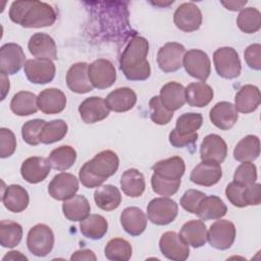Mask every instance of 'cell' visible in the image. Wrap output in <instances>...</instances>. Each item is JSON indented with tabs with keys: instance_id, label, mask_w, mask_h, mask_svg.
I'll list each match as a JSON object with an SVG mask.
<instances>
[{
	"instance_id": "57",
	"label": "cell",
	"mask_w": 261,
	"mask_h": 261,
	"mask_svg": "<svg viewBox=\"0 0 261 261\" xmlns=\"http://www.w3.org/2000/svg\"><path fill=\"white\" fill-rule=\"evenodd\" d=\"M9 87H10V84H9L8 76H7L6 74L1 73V88H2L1 100H4V99H5L7 93L9 92Z\"/></svg>"
},
{
	"instance_id": "14",
	"label": "cell",
	"mask_w": 261,
	"mask_h": 261,
	"mask_svg": "<svg viewBox=\"0 0 261 261\" xmlns=\"http://www.w3.org/2000/svg\"><path fill=\"white\" fill-rule=\"evenodd\" d=\"M27 79L38 85L48 84L53 81L56 72L55 64L48 59H29L23 66Z\"/></svg>"
},
{
	"instance_id": "34",
	"label": "cell",
	"mask_w": 261,
	"mask_h": 261,
	"mask_svg": "<svg viewBox=\"0 0 261 261\" xmlns=\"http://www.w3.org/2000/svg\"><path fill=\"white\" fill-rule=\"evenodd\" d=\"M260 155V141L257 136L244 137L233 149V158L240 162H252Z\"/></svg>"
},
{
	"instance_id": "48",
	"label": "cell",
	"mask_w": 261,
	"mask_h": 261,
	"mask_svg": "<svg viewBox=\"0 0 261 261\" xmlns=\"http://www.w3.org/2000/svg\"><path fill=\"white\" fill-rule=\"evenodd\" d=\"M256 179H257L256 165L252 162H243L237 167L233 174L232 181L242 186H249L256 182Z\"/></svg>"
},
{
	"instance_id": "21",
	"label": "cell",
	"mask_w": 261,
	"mask_h": 261,
	"mask_svg": "<svg viewBox=\"0 0 261 261\" xmlns=\"http://www.w3.org/2000/svg\"><path fill=\"white\" fill-rule=\"evenodd\" d=\"M238 111L230 102L221 101L216 103L209 112L211 122L222 130L230 129L238 120Z\"/></svg>"
},
{
	"instance_id": "40",
	"label": "cell",
	"mask_w": 261,
	"mask_h": 261,
	"mask_svg": "<svg viewBox=\"0 0 261 261\" xmlns=\"http://www.w3.org/2000/svg\"><path fill=\"white\" fill-rule=\"evenodd\" d=\"M22 239V227L12 220L0 222V245L3 248H14Z\"/></svg>"
},
{
	"instance_id": "17",
	"label": "cell",
	"mask_w": 261,
	"mask_h": 261,
	"mask_svg": "<svg viewBox=\"0 0 261 261\" xmlns=\"http://www.w3.org/2000/svg\"><path fill=\"white\" fill-rule=\"evenodd\" d=\"M51 165L48 158L33 156L27 158L20 166V174L22 178L30 184H38L43 181L50 173Z\"/></svg>"
},
{
	"instance_id": "35",
	"label": "cell",
	"mask_w": 261,
	"mask_h": 261,
	"mask_svg": "<svg viewBox=\"0 0 261 261\" xmlns=\"http://www.w3.org/2000/svg\"><path fill=\"white\" fill-rule=\"evenodd\" d=\"M227 212V207L217 196H205L198 208L197 215L202 220H212L219 219L223 217Z\"/></svg>"
},
{
	"instance_id": "46",
	"label": "cell",
	"mask_w": 261,
	"mask_h": 261,
	"mask_svg": "<svg viewBox=\"0 0 261 261\" xmlns=\"http://www.w3.org/2000/svg\"><path fill=\"white\" fill-rule=\"evenodd\" d=\"M149 107L151 120L158 125L167 124L173 117V112L167 110L163 106L159 96H154L150 99Z\"/></svg>"
},
{
	"instance_id": "13",
	"label": "cell",
	"mask_w": 261,
	"mask_h": 261,
	"mask_svg": "<svg viewBox=\"0 0 261 261\" xmlns=\"http://www.w3.org/2000/svg\"><path fill=\"white\" fill-rule=\"evenodd\" d=\"M22 48L15 43H6L0 48V72L6 75L17 73L25 64Z\"/></svg>"
},
{
	"instance_id": "15",
	"label": "cell",
	"mask_w": 261,
	"mask_h": 261,
	"mask_svg": "<svg viewBox=\"0 0 261 261\" xmlns=\"http://www.w3.org/2000/svg\"><path fill=\"white\" fill-rule=\"evenodd\" d=\"M79 191L77 178L68 172L56 174L48 186L49 195L57 201H65L75 195Z\"/></svg>"
},
{
	"instance_id": "38",
	"label": "cell",
	"mask_w": 261,
	"mask_h": 261,
	"mask_svg": "<svg viewBox=\"0 0 261 261\" xmlns=\"http://www.w3.org/2000/svg\"><path fill=\"white\" fill-rule=\"evenodd\" d=\"M108 229V222L106 218L100 214H90L80 223V231L82 234L90 240L102 239Z\"/></svg>"
},
{
	"instance_id": "49",
	"label": "cell",
	"mask_w": 261,
	"mask_h": 261,
	"mask_svg": "<svg viewBox=\"0 0 261 261\" xmlns=\"http://www.w3.org/2000/svg\"><path fill=\"white\" fill-rule=\"evenodd\" d=\"M205 196L206 195L201 191L190 189L184 193L180 198L179 204L186 211L192 214H197L199 205Z\"/></svg>"
},
{
	"instance_id": "54",
	"label": "cell",
	"mask_w": 261,
	"mask_h": 261,
	"mask_svg": "<svg viewBox=\"0 0 261 261\" xmlns=\"http://www.w3.org/2000/svg\"><path fill=\"white\" fill-rule=\"evenodd\" d=\"M198 140V133L188 136H179L173 129L169 134V143L175 148H184L194 145Z\"/></svg>"
},
{
	"instance_id": "44",
	"label": "cell",
	"mask_w": 261,
	"mask_h": 261,
	"mask_svg": "<svg viewBox=\"0 0 261 261\" xmlns=\"http://www.w3.org/2000/svg\"><path fill=\"white\" fill-rule=\"evenodd\" d=\"M203 116L201 113L188 112L181 114L175 123V128L173 129L179 136H188L194 133L202 126Z\"/></svg>"
},
{
	"instance_id": "52",
	"label": "cell",
	"mask_w": 261,
	"mask_h": 261,
	"mask_svg": "<svg viewBox=\"0 0 261 261\" xmlns=\"http://www.w3.org/2000/svg\"><path fill=\"white\" fill-rule=\"evenodd\" d=\"M247 65L255 70L261 69V45L256 43L248 46L244 52Z\"/></svg>"
},
{
	"instance_id": "55",
	"label": "cell",
	"mask_w": 261,
	"mask_h": 261,
	"mask_svg": "<svg viewBox=\"0 0 261 261\" xmlns=\"http://www.w3.org/2000/svg\"><path fill=\"white\" fill-rule=\"evenodd\" d=\"M70 260H88V261L93 260V261H96L97 257L93 251L84 249V250H79V251L74 252L71 255Z\"/></svg>"
},
{
	"instance_id": "29",
	"label": "cell",
	"mask_w": 261,
	"mask_h": 261,
	"mask_svg": "<svg viewBox=\"0 0 261 261\" xmlns=\"http://www.w3.org/2000/svg\"><path fill=\"white\" fill-rule=\"evenodd\" d=\"M152 169L154 174L169 180H178L185 173V161L179 156H172L170 158L156 162Z\"/></svg>"
},
{
	"instance_id": "6",
	"label": "cell",
	"mask_w": 261,
	"mask_h": 261,
	"mask_svg": "<svg viewBox=\"0 0 261 261\" xmlns=\"http://www.w3.org/2000/svg\"><path fill=\"white\" fill-rule=\"evenodd\" d=\"M178 205L168 197L152 199L147 207L148 219L156 225H167L177 216Z\"/></svg>"
},
{
	"instance_id": "33",
	"label": "cell",
	"mask_w": 261,
	"mask_h": 261,
	"mask_svg": "<svg viewBox=\"0 0 261 261\" xmlns=\"http://www.w3.org/2000/svg\"><path fill=\"white\" fill-rule=\"evenodd\" d=\"M120 188L127 197H141L146 189L143 173L136 168L126 169L120 177Z\"/></svg>"
},
{
	"instance_id": "53",
	"label": "cell",
	"mask_w": 261,
	"mask_h": 261,
	"mask_svg": "<svg viewBox=\"0 0 261 261\" xmlns=\"http://www.w3.org/2000/svg\"><path fill=\"white\" fill-rule=\"evenodd\" d=\"M244 199L247 206H257L261 203V186L254 182L246 186L244 190Z\"/></svg>"
},
{
	"instance_id": "16",
	"label": "cell",
	"mask_w": 261,
	"mask_h": 261,
	"mask_svg": "<svg viewBox=\"0 0 261 261\" xmlns=\"http://www.w3.org/2000/svg\"><path fill=\"white\" fill-rule=\"evenodd\" d=\"M221 176L222 169L220 163L212 160H202L192 170L190 179L198 186L212 187L220 180Z\"/></svg>"
},
{
	"instance_id": "27",
	"label": "cell",
	"mask_w": 261,
	"mask_h": 261,
	"mask_svg": "<svg viewBox=\"0 0 261 261\" xmlns=\"http://www.w3.org/2000/svg\"><path fill=\"white\" fill-rule=\"evenodd\" d=\"M261 102L260 90L254 85H245L240 88L234 97V107L242 113L255 111Z\"/></svg>"
},
{
	"instance_id": "12",
	"label": "cell",
	"mask_w": 261,
	"mask_h": 261,
	"mask_svg": "<svg viewBox=\"0 0 261 261\" xmlns=\"http://www.w3.org/2000/svg\"><path fill=\"white\" fill-rule=\"evenodd\" d=\"M173 22L182 32L197 31L202 24V12L193 2H185L174 11Z\"/></svg>"
},
{
	"instance_id": "1",
	"label": "cell",
	"mask_w": 261,
	"mask_h": 261,
	"mask_svg": "<svg viewBox=\"0 0 261 261\" xmlns=\"http://www.w3.org/2000/svg\"><path fill=\"white\" fill-rule=\"evenodd\" d=\"M149 42L146 38L135 35L130 38L119 59V68L128 81H146L151 74L147 59Z\"/></svg>"
},
{
	"instance_id": "28",
	"label": "cell",
	"mask_w": 261,
	"mask_h": 261,
	"mask_svg": "<svg viewBox=\"0 0 261 261\" xmlns=\"http://www.w3.org/2000/svg\"><path fill=\"white\" fill-rule=\"evenodd\" d=\"M105 101L110 110L114 112H125L136 105L137 95L132 89L122 87L110 92Z\"/></svg>"
},
{
	"instance_id": "3",
	"label": "cell",
	"mask_w": 261,
	"mask_h": 261,
	"mask_svg": "<svg viewBox=\"0 0 261 261\" xmlns=\"http://www.w3.org/2000/svg\"><path fill=\"white\" fill-rule=\"evenodd\" d=\"M119 159L111 150H104L87 161L79 171L82 185L88 189L100 187L118 169Z\"/></svg>"
},
{
	"instance_id": "45",
	"label": "cell",
	"mask_w": 261,
	"mask_h": 261,
	"mask_svg": "<svg viewBox=\"0 0 261 261\" xmlns=\"http://www.w3.org/2000/svg\"><path fill=\"white\" fill-rule=\"evenodd\" d=\"M46 122L47 121L40 118L32 119L24 122L21 126V136L23 141L31 146L39 145L41 143L40 134Z\"/></svg>"
},
{
	"instance_id": "8",
	"label": "cell",
	"mask_w": 261,
	"mask_h": 261,
	"mask_svg": "<svg viewBox=\"0 0 261 261\" xmlns=\"http://www.w3.org/2000/svg\"><path fill=\"white\" fill-rule=\"evenodd\" d=\"M88 73L93 88L98 90L110 88L116 81L115 67L108 59L94 60L88 67Z\"/></svg>"
},
{
	"instance_id": "30",
	"label": "cell",
	"mask_w": 261,
	"mask_h": 261,
	"mask_svg": "<svg viewBox=\"0 0 261 261\" xmlns=\"http://www.w3.org/2000/svg\"><path fill=\"white\" fill-rule=\"evenodd\" d=\"M179 236L189 246L200 248L207 242V227L201 219H193L181 226Z\"/></svg>"
},
{
	"instance_id": "22",
	"label": "cell",
	"mask_w": 261,
	"mask_h": 261,
	"mask_svg": "<svg viewBox=\"0 0 261 261\" xmlns=\"http://www.w3.org/2000/svg\"><path fill=\"white\" fill-rule=\"evenodd\" d=\"M227 155L225 141L216 134L206 136L200 146V156L202 160H212L218 163L224 161Z\"/></svg>"
},
{
	"instance_id": "18",
	"label": "cell",
	"mask_w": 261,
	"mask_h": 261,
	"mask_svg": "<svg viewBox=\"0 0 261 261\" xmlns=\"http://www.w3.org/2000/svg\"><path fill=\"white\" fill-rule=\"evenodd\" d=\"M79 112L85 123H95L105 119L110 112L106 101L101 97H89L79 106Z\"/></svg>"
},
{
	"instance_id": "20",
	"label": "cell",
	"mask_w": 261,
	"mask_h": 261,
	"mask_svg": "<svg viewBox=\"0 0 261 261\" xmlns=\"http://www.w3.org/2000/svg\"><path fill=\"white\" fill-rule=\"evenodd\" d=\"M89 64L77 62L72 64L66 73V85L68 89L76 94H86L93 90L88 73Z\"/></svg>"
},
{
	"instance_id": "43",
	"label": "cell",
	"mask_w": 261,
	"mask_h": 261,
	"mask_svg": "<svg viewBox=\"0 0 261 261\" xmlns=\"http://www.w3.org/2000/svg\"><path fill=\"white\" fill-rule=\"evenodd\" d=\"M68 126L62 119H54L46 122L40 134V141L42 144H53L62 140L67 134Z\"/></svg>"
},
{
	"instance_id": "58",
	"label": "cell",
	"mask_w": 261,
	"mask_h": 261,
	"mask_svg": "<svg viewBox=\"0 0 261 261\" xmlns=\"http://www.w3.org/2000/svg\"><path fill=\"white\" fill-rule=\"evenodd\" d=\"M28 260V258L22 255L20 252L18 251H10L8 252V254H6L4 257H3V261L5 260Z\"/></svg>"
},
{
	"instance_id": "42",
	"label": "cell",
	"mask_w": 261,
	"mask_h": 261,
	"mask_svg": "<svg viewBox=\"0 0 261 261\" xmlns=\"http://www.w3.org/2000/svg\"><path fill=\"white\" fill-rule=\"evenodd\" d=\"M239 29L246 34H254L260 30L261 13L255 7L243 8L237 17Z\"/></svg>"
},
{
	"instance_id": "25",
	"label": "cell",
	"mask_w": 261,
	"mask_h": 261,
	"mask_svg": "<svg viewBox=\"0 0 261 261\" xmlns=\"http://www.w3.org/2000/svg\"><path fill=\"white\" fill-rule=\"evenodd\" d=\"M29 201L28 191L19 185H10L2 192V203L10 212H22L28 208Z\"/></svg>"
},
{
	"instance_id": "32",
	"label": "cell",
	"mask_w": 261,
	"mask_h": 261,
	"mask_svg": "<svg viewBox=\"0 0 261 261\" xmlns=\"http://www.w3.org/2000/svg\"><path fill=\"white\" fill-rule=\"evenodd\" d=\"M90 203L83 195H74L73 197L63 201L62 204L63 215L70 221L84 220L90 215Z\"/></svg>"
},
{
	"instance_id": "51",
	"label": "cell",
	"mask_w": 261,
	"mask_h": 261,
	"mask_svg": "<svg viewBox=\"0 0 261 261\" xmlns=\"http://www.w3.org/2000/svg\"><path fill=\"white\" fill-rule=\"evenodd\" d=\"M245 187L246 186L239 185L234 181H231L226 186V189H225L226 198L233 206L239 207V208L247 207V204L244 199Z\"/></svg>"
},
{
	"instance_id": "4",
	"label": "cell",
	"mask_w": 261,
	"mask_h": 261,
	"mask_svg": "<svg viewBox=\"0 0 261 261\" xmlns=\"http://www.w3.org/2000/svg\"><path fill=\"white\" fill-rule=\"evenodd\" d=\"M213 62L217 74L232 80L241 74L242 64L238 52L232 47H220L213 53Z\"/></svg>"
},
{
	"instance_id": "36",
	"label": "cell",
	"mask_w": 261,
	"mask_h": 261,
	"mask_svg": "<svg viewBox=\"0 0 261 261\" xmlns=\"http://www.w3.org/2000/svg\"><path fill=\"white\" fill-rule=\"evenodd\" d=\"M94 201L100 209L104 211H112L120 205L121 194L115 186H101L98 187L94 193Z\"/></svg>"
},
{
	"instance_id": "24",
	"label": "cell",
	"mask_w": 261,
	"mask_h": 261,
	"mask_svg": "<svg viewBox=\"0 0 261 261\" xmlns=\"http://www.w3.org/2000/svg\"><path fill=\"white\" fill-rule=\"evenodd\" d=\"M120 223L128 234L138 237L145 231L148 220L142 209L138 207H126L120 214Z\"/></svg>"
},
{
	"instance_id": "39",
	"label": "cell",
	"mask_w": 261,
	"mask_h": 261,
	"mask_svg": "<svg viewBox=\"0 0 261 261\" xmlns=\"http://www.w3.org/2000/svg\"><path fill=\"white\" fill-rule=\"evenodd\" d=\"M48 160L53 169L58 171H65L75 162L76 151L68 145L60 146L51 151Z\"/></svg>"
},
{
	"instance_id": "56",
	"label": "cell",
	"mask_w": 261,
	"mask_h": 261,
	"mask_svg": "<svg viewBox=\"0 0 261 261\" xmlns=\"http://www.w3.org/2000/svg\"><path fill=\"white\" fill-rule=\"evenodd\" d=\"M221 4L228 10L238 11L244 8V6L247 4V1H228V2L221 1Z\"/></svg>"
},
{
	"instance_id": "41",
	"label": "cell",
	"mask_w": 261,
	"mask_h": 261,
	"mask_svg": "<svg viewBox=\"0 0 261 261\" xmlns=\"http://www.w3.org/2000/svg\"><path fill=\"white\" fill-rule=\"evenodd\" d=\"M104 253L107 259L113 261H127L132 257V245L124 239H111L105 246Z\"/></svg>"
},
{
	"instance_id": "47",
	"label": "cell",
	"mask_w": 261,
	"mask_h": 261,
	"mask_svg": "<svg viewBox=\"0 0 261 261\" xmlns=\"http://www.w3.org/2000/svg\"><path fill=\"white\" fill-rule=\"evenodd\" d=\"M151 186H152V190L156 194L163 197H169L174 195L178 191L180 187V179L169 180V179L162 178L153 173L151 177Z\"/></svg>"
},
{
	"instance_id": "37",
	"label": "cell",
	"mask_w": 261,
	"mask_h": 261,
	"mask_svg": "<svg viewBox=\"0 0 261 261\" xmlns=\"http://www.w3.org/2000/svg\"><path fill=\"white\" fill-rule=\"evenodd\" d=\"M38 97L28 91L16 93L10 101V109L17 116H29L35 114L39 107L37 102Z\"/></svg>"
},
{
	"instance_id": "2",
	"label": "cell",
	"mask_w": 261,
	"mask_h": 261,
	"mask_svg": "<svg viewBox=\"0 0 261 261\" xmlns=\"http://www.w3.org/2000/svg\"><path fill=\"white\" fill-rule=\"evenodd\" d=\"M9 18L27 29L51 27L57 18L55 9L41 1H14L9 8Z\"/></svg>"
},
{
	"instance_id": "7",
	"label": "cell",
	"mask_w": 261,
	"mask_h": 261,
	"mask_svg": "<svg viewBox=\"0 0 261 261\" xmlns=\"http://www.w3.org/2000/svg\"><path fill=\"white\" fill-rule=\"evenodd\" d=\"M236 239V226L226 219L216 220L207 230V241L209 245L217 250H227L231 247Z\"/></svg>"
},
{
	"instance_id": "50",
	"label": "cell",
	"mask_w": 261,
	"mask_h": 261,
	"mask_svg": "<svg viewBox=\"0 0 261 261\" xmlns=\"http://www.w3.org/2000/svg\"><path fill=\"white\" fill-rule=\"evenodd\" d=\"M16 149V139L11 129L6 127L0 128V157H10Z\"/></svg>"
},
{
	"instance_id": "26",
	"label": "cell",
	"mask_w": 261,
	"mask_h": 261,
	"mask_svg": "<svg viewBox=\"0 0 261 261\" xmlns=\"http://www.w3.org/2000/svg\"><path fill=\"white\" fill-rule=\"evenodd\" d=\"M159 98L163 106L173 112L185 105L186 88L179 83L169 82L161 88Z\"/></svg>"
},
{
	"instance_id": "19",
	"label": "cell",
	"mask_w": 261,
	"mask_h": 261,
	"mask_svg": "<svg viewBox=\"0 0 261 261\" xmlns=\"http://www.w3.org/2000/svg\"><path fill=\"white\" fill-rule=\"evenodd\" d=\"M30 53L38 59H57V47L53 38L45 33L34 34L28 43Z\"/></svg>"
},
{
	"instance_id": "9",
	"label": "cell",
	"mask_w": 261,
	"mask_h": 261,
	"mask_svg": "<svg viewBox=\"0 0 261 261\" xmlns=\"http://www.w3.org/2000/svg\"><path fill=\"white\" fill-rule=\"evenodd\" d=\"M182 66L193 77L205 82L211 72V62L206 52L200 49H191L185 53Z\"/></svg>"
},
{
	"instance_id": "11",
	"label": "cell",
	"mask_w": 261,
	"mask_h": 261,
	"mask_svg": "<svg viewBox=\"0 0 261 261\" xmlns=\"http://www.w3.org/2000/svg\"><path fill=\"white\" fill-rule=\"evenodd\" d=\"M159 249L169 260L185 261L190 255L189 245L175 231L164 232L159 240Z\"/></svg>"
},
{
	"instance_id": "23",
	"label": "cell",
	"mask_w": 261,
	"mask_h": 261,
	"mask_svg": "<svg viewBox=\"0 0 261 261\" xmlns=\"http://www.w3.org/2000/svg\"><path fill=\"white\" fill-rule=\"evenodd\" d=\"M39 109L45 114H57L64 110L66 106L65 94L56 88L43 90L37 99Z\"/></svg>"
},
{
	"instance_id": "5",
	"label": "cell",
	"mask_w": 261,
	"mask_h": 261,
	"mask_svg": "<svg viewBox=\"0 0 261 261\" xmlns=\"http://www.w3.org/2000/svg\"><path fill=\"white\" fill-rule=\"evenodd\" d=\"M27 246L33 255L37 257L47 256L54 246V233L52 229L43 223L36 224L29 230Z\"/></svg>"
},
{
	"instance_id": "10",
	"label": "cell",
	"mask_w": 261,
	"mask_h": 261,
	"mask_svg": "<svg viewBox=\"0 0 261 261\" xmlns=\"http://www.w3.org/2000/svg\"><path fill=\"white\" fill-rule=\"evenodd\" d=\"M186 53L184 45L176 42L164 44L157 53V63L163 72H174L182 66V60Z\"/></svg>"
},
{
	"instance_id": "31",
	"label": "cell",
	"mask_w": 261,
	"mask_h": 261,
	"mask_svg": "<svg viewBox=\"0 0 261 261\" xmlns=\"http://www.w3.org/2000/svg\"><path fill=\"white\" fill-rule=\"evenodd\" d=\"M213 95L212 88L204 82L191 83L186 88V102L192 107L207 106L212 101Z\"/></svg>"
}]
</instances>
